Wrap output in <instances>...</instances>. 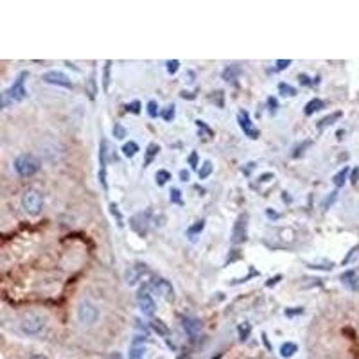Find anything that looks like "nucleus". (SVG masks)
Here are the masks:
<instances>
[{"label":"nucleus","mask_w":359,"mask_h":359,"mask_svg":"<svg viewBox=\"0 0 359 359\" xmlns=\"http://www.w3.org/2000/svg\"><path fill=\"white\" fill-rule=\"evenodd\" d=\"M45 327H47V320L38 313H25L20 320V329L27 336H40Z\"/></svg>","instance_id":"1"},{"label":"nucleus","mask_w":359,"mask_h":359,"mask_svg":"<svg viewBox=\"0 0 359 359\" xmlns=\"http://www.w3.org/2000/svg\"><path fill=\"white\" fill-rule=\"evenodd\" d=\"M15 171L18 172L20 176L23 178H29V176L36 174L40 171V160H38L34 155H20L18 158L15 160Z\"/></svg>","instance_id":"2"},{"label":"nucleus","mask_w":359,"mask_h":359,"mask_svg":"<svg viewBox=\"0 0 359 359\" xmlns=\"http://www.w3.org/2000/svg\"><path fill=\"white\" fill-rule=\"evenodd\" d=\"M22 209L29 216H38L43 209V194L36 189H29L22 196Z\"/></svg>","instance_id":"3"},{"label":"nucleus","mask_w":359,"mask_h":359,"mask_svg":"<svg viewBox=\"0 0 359 359\" xmlns=\"http://www.w3.org/2000/svg\"><path fill=\"white\" fill-rule=\"evenodd\" d=\"M27 75H29V72H20L18 78H16L15 83H13V86L6 92L11 101H23V99L27 97V88H25Z\"/></svg>","instance_id":"4"},{"label":"nucleus","mask_w":359,"mask_h":359,"mask_svg":"<svg viewBox=\"0 0 359 359\" xmlns=\"http://www.w3.org/2000/svg\"><path fill=\"white\" fill-rule=\"evenodd\" d=\"M97 316H99V311L92 302H86L85 300V302L79 303L78 318H79V322H81L83 325H92V323H95Z\"/></svg>","instance_id":"5"},{"label":"nucleus","mask_w":359,"mask_h":359,"mask_svg":"<svg viewBox=\"0 0 359 359\" xmlns=\"http://www.w3.org/2000/svg\"><path fill=\"white\" fill-rule=\"evenodd\" d=\"M246 236H248V216L246 214H241L237 217V221L234 223V228H232V241L234 244H241L246 241Z\"/></svg>","instance_id":"6"},{"label":"nucleus","mask_w":359,"mask_h":359,"mask_svg":"<svg viewBox=\"0 0 359 359\" xmlns=\"http://www.w3.org/2000/svg\"><path fill=\"white\" fill-rule=\"evenodd\" d=\"M237 120H239V126L241 130L244 131V135L246 137H250V139H259V130L251 124L250 120V113L246 112V110H241L239 113H237Z\"/></svg>","instance_id":"7"},{"label":"nucleus","mask_w":359,"mask_h":359,"mask_svg":"<svg viewBox=\"0 0 359 359\" xmlns=\"http://www.w3.org/2000/svg\"><path fill=\"white\" fill-rule=\"evenodd\" d=\"M43 81L50 83V85H58V86H65V88H74V83L68 79V75H65L63 72L58 70H49L43 74Z\"/></svg>","instance_id":"8"},{"label":"nucleus","mask_w":359,"mask_h":359,"mask_svg":"<svg viewBox=\"0 0 359 359\" xmlns=\"http://www.w3.org/2000/svg\"><path fill=\"white\" fill-rule=\"evenodd\" d=\"M147 273V266L146 264H135L131 266L126 271V282L130 286H135L139 280H142L144 275Z\"/></svg>","instance_id":"9"},{"label":"nucleus","mask_w":359,"mask_h":359,"mask_svg":"<svg viewBox=\"0 0 359 359\" xmlns=\"http://www.w3.org/2000/svg\"><path fill=\"white\" fill-rule=\"evenodd\" d=\"M139 307L144 313V316H153L155 311H157V303L151 298L149 293H140L139 295Z\"/></svg>","instance_id":"10"},{"label":"nucleus","mask_w":359,"mask_h":359,"mask_svg":"<svg viewBox=\"0 0 359 359\" xmlns=\"http://www.w3.org/2000/svg\"><path fill=\"white\" fill-rule=\"evenodd\" d=\"M153 288L157 289V291L160 293V295L164 296L167 302H172V300H174V289H172V286L169 284L167 280H164V278H158V280L153 282Z\"/></svg>","instance_id":"11"},{"label":"nucleus","mask_w":359,"mask_h":359,"mask_svg":"<svg viewBox=\"0 0 359 359\" xmlns=\"http://www.w3.org/2000/svg\"><path fill=\"white\" fill-rule=\"evenodd\" d=\"M182 325H184V329L187 330V334H191V336H198L203 329L201 320H198V318H184L182 320Z\"/></svg>","instance_id":"12"},{"label":"nucleus","mask_w":359,"mask_h":359,"mask_svg":"<svg viewBox=\"0 0 359 359\" xmlns=\"http://www.w3.org/2000/svg\"><path fill=\"white\" fill-rule=\"evenodd\" d=\"M322 108H323L322 99H311V101L305 105V110H303V112H305V115L309 117V115H313L314 112H318V110H322Z\"/></svg>","instance_id":"13"},{"label":"nucleus","mask_w":359,"mask_h":359,"mask_svg":"<svg viewBox=\"0 0 359 359\" xmlns=\"http://www.w3.org/2000/svg\"><path fill=\"white\" fill-rule=\"evenodd\" d=\"M341 117V112H334V113H330V115H327V117H323L322 120L318 122V130L320 131H323L327 126H330V124H334L338 119Z\"/></svg>","instance_id":"14"},{"label":"nucleus","mask_w":359,"mask_h":359,"mask_svg":"<svg viewBox=\"0 0 359 359\" xmlns=\"http://www.w3.org/2000/svg\"><path fill=\"white\" fill-rule=\"evenodd\" d=\"M158 151H160V146H158V144H149V146H147V151H146V162H144V167H147V165L151 164V162H153V158L157 157L158 155Z\"/></svg>","instance_id":"15"},{"label":"nucleus","mask_w":359,"mask_h":359,"mask_svg":"<svg viewBox=\"0 0 359 359\" xmlns=\"http://www.w3.org/2000/svg\"><path fill=\"white\" fill-rule=\"evenodd\" d=\"M122 153H124V157H127V158H133L135 155L139 153V146H137V142H133V140H130V142H126L122 146Z\"/></svg>","instance_id":"16"},{"label":"nucleus","mask_w":359,"mask_h":359,"mask_svg":"<svg viewBox=\"0 0 359 359\" xmlns=\"http://www.w3.org/2000/svg\"><path fill=\"white\" fill-rule=\"evenodd\" d=\"M151 327H153L155 332H158L160 336H165V338H167L169 332H171V330H169V327L165 325L164 322H160V320H153V322H151Z\"/></svg>","instance_id":"17"},{"label":"nucleus","mask_w":359,"mask_h":359,"mask_svg":"<svg viewBox=\"0 0 359 359\" xmlns=\"http://www.w3.org/2000/svg\"><path fill=\"white\" fill-rule=\"evenodd\" d=\"M144 352H146L144 345H133V347L130 348L127 359H144Z\"/></svg>","instance_id":"18"},{"label":"nucleus","mask_w":359,"mask_h":359,"mask_svg":"<svg viewBox=\"0 0 359 359\" xmlns=\"http://www.w3.org/2000/svg\"><path fill=\"white\" fill-rule=\"evenodd\" d=\"M296 350H298V347H296L295 343H291V341H288V343H284V345L280 347L282 357H293Z\"/></svg>","instance_id":"19"},{"label":"nucleus","mask_w":359,"mask_h":359,"mask_svg":"<svg viewBox=\"0 0 359 359\" xmlns=\"http://www.w3.org/2000/svg\"><path fill=\"white\" fill-rule=\"evenodd\" d=\"M241 74V68L237 67V65H230L228 68H224L223 72V79H226V81H232V79H236V75Z\"/></svg>","instance_id":"20"},{"label":"nucleus","mask_w":359,"mask_h":359,"mask_svg":"<svg viewBox=\"0 0 359 359\" xmlns=\"http://www.w3.org/2000/svg\"><path fill=\"white\" fill-rule=\"evenodd\" d=\"M347 176H348V167H343L340 172H338V174H334V178H332L334 185H336V187H343Z\"/></svg>","instance_id":"21"},{"label":"nucleus","mask_w":359,"mask_h":359,"mask_svg":"<svg viewBox=\"0 0 359 359\" xmlns=\"http://www.w3.org/2000/svg\"><path fill=\"white\" fill-rule=\"evenodd\" d=\"M278 92H280L284 97H295L296 95V90L293 88L291 85H288V83H280V85H278Z\"/></svg>","instance_id":"22"},{"label":"nucleus","mask_w":359,"mask_h":359,"mask_svg":"<svg viewBox=\"0 0 359 359\" xmlns=\"http://www.w3.org/2000/svg\"><path fill=\"white\" fill-rule=\"evenodd\" d=\"M86 92H88L90 99H94L95 94H97V85H95V75L92 74L88 79V85H86Z\"/></svg>","instance_id":"23"},{"label":"nucleus","mask_w":359,"mask_h":359,"mask_svg":"<svg viewBox=\"0 0 359 359\" xmlns=\"http://www.w3.org/2000/svg\"><path fill=\"white\" fill-rule=\"evenodd\" d=\"M155 178H157V184L158 185H165L171 179V172L169 171H164V169H160V171L155 174Z\"/></svg>","instance_id":"24"},{"label":"nucleus","mask_w":359,"mask_h":359,"mask_svg":"<svg viewBox=\"0 0 359 359\" xmlns=\"http://www.w3.org/2000/svg\"><path fill=\"white\" fill-rule=\"evenodd\" d=\"M110 70H112V61H106L105 75H102V88H105V92H108L110 88Z\"/></svg>","instance_id":"25"},{"label":"nucleus","mask_w":359,"mask_h":359,"mask_svg":"<svg viewBox=\"0 0 359 359\" xmlns=\"http://www.w3.org/2000/svg\"><path fill=\"white\" fill-rule=\"evenodd\" d=\"M355 280H357V278H355V271H347V273L341 275V282L347 284V286H350V288H355L354 286Z\"/></svg>","instance_id":"26"},{"label":"nucleus","mask_w":359,"mask_h":359,"mask_svg":"<svg viewBox=\"0 0 359 359\" xmlns=\"http://www.w3.org/2000/svg\"><path fill=\"white\" fill-rule=\"evenodd\" d=\"M237 330H239V338H241V340H248V338H250V332H251V325H250V323H241V325H239V329H237Z\"/></svg>","instance_id":"27"},{"label":"nucleus","mask_w":359,"mask_h":359,"mask_svg":"<svg viewBox=\"0 0 359 359\" xmlns=\"http://www.w3.org/2000/svg\"><path fill=\"white\" fill-rule=\"evenodd\" d=\"M210 172H212V164L210 162H205V164L201 165V169H199V179H205L207 176H210Z\"/></svg>","instance_id":"28"},{"label":"nucleus","mask_w":359,"mask_h":359,"mask_svg":"<svg viewBox=\"0 0 359 359\" xmlns=\"http://www.w3.org/2000/svg\"><path fill=\"white\" fill-rule=\"evenodd\" d=\"M162 119L167 120V122H171L172 119H174V106H167V108H164V112L160 113Z\"/></svg>","instance_id":"29"},{"label":"nucleus","mask_w":359,"mask_h":359,"mask_svg":"<svg viewBox=\"0 0 359 359\" xmlns=\"http://www.w3.org/2000/svg\"><path fill=\"white\" fill-rule=\"evenodd\" d=\"M113 137L115 139H124L126 137V127H122L120 124H115L113 126Z\"/></svg>","instance_id":"30"},{"label":"nucleus","mask_w":359,"mask_h":359,"mask_svg":"<svg viewBox=\"0 0 359 359\" xmlns=\"http://www.w3.org/2000/svg\"><path fill=\"white\" fill-rule=\"evenodd\" d=\"M284 314L288 318H293V316H298V314H303V307H291V309H286Z\"/></svg>","instance_id":"31"},{"label":"nucleus","mask_w":359,"mask_h":359,"mask_svg":"<svg viewBox=\"0 0 359 359\" xmlns=\"http://www.w3.org/2000/svg\"><path fill=\"white\" fill-rule=\"evenodd\" d=\"M357 253H359V246H354V248H352L350 251H348V255H347V257L343 259V262H341V264H343V266H347L348 262H350L352 259H354V257H355V255H357Z\"/></svg>","instance_id":"32"},{"label":"nucleus","mask_w":359,"mask_h":359,"mask_svg":"<svg viewBox=\"0 0 359 359\" xmlns=\"http://www.w3.org/2000/svg\"><path fill=\"white\" fill-rule=\"evenodd\" d=\"M336 198H338V192H336V191L330 192V194L325 198V201L322 203V207H323V209H329V205H332V203L336 201Z\"/></svg>","instance_id":"33"},{"label":"nucleus","mask_w":359,"mask_h":359,"mask_svg":"<svg viewBox=\"0 0 359 359\" xmlns=\"http://www.w3.org/2000/svg\"><path fill=\"white\" fill-rule=\"evenodd\" d=\"M178 68H179V61L178 60L167 61V72H169V74H176V72H178Z\"/></svg>","instance_id":"34"},{"label":"nucleus","mask_w":359,"mask_h":359,"mask_svg":"<svg viewBox=\"0 0 359 359\" xmlns=\"http://www.w3.org/2000/svg\"><path fill=\"white\" fill-rule=\"evenodd\" d=\"M147 113H149V117H157L158 115V105L155 101H149L147 102Z\"/></svg>","instance_id":"35"},{"label":"nucleus","mask_w":359,"mask_h":359,"mask_svg":"<svg viewBox=\"0 0 359 359\" xmlns=\"http://www.w3.org/2000/svg\"><path fill=\"white\" fill-rule=\"evenodd\" d=\"M203 228H205V221H198L194 226H191V228H189V234H191V236H194V234L201 232Z\"/></svg>","instance_id":"36"},{"label":"nucleus","mask_w":359,"mask_h":359,"mask_svg":"<svg viewBox=\"0 0 359 359\" xmlns=\"http://www.w3.org/2000/svg\"><path fill=\"white\" fill-rule=\"evenodd\" d=\"M179 194H182V192H179L178 189H172V191H171V201L182 205V196H179Z\"/></svg>","instance_id":"37"},{"label":"nucleus","mask_w":359,"mask_h":359,"mask_svg":"<svg viewBox=\"0 0 359 359\" xmlns=\"http://www.w3.org/2000/svg\"><path fill=\"white\" fill-rule=\"evenodd\" d=\"M309 146H311V140H305V142H303V146L296 147V149H295V153H293V157H295V158H298L300 155L303 153V149H305V147H309Z\"/></svg>","instance_id":"38"},{"label":"nucleus","mask_w":359,"mask_h":359,"mask_svg":"<svg viewBox=\"0 0 359 359\" xmlns=\"http://www.w3.org/2000/svg\"><path fill=\"white\" fill-rule=\"evenodd\" d=\"M127 112H131V113H140V102H139V101H133L131 105H127Z\"/></svg>","instance_id":"39"},{"label":"nucleus","mask_w":359,"mask_h":359,"mask_svg":"<svg viewBox=\"0 0 359 359\" xmlns=\"http://www.w3.org/2000/svg\"><path fill=\"white\" fill-rule=\"evenodd\" d=\"M277 68L278 70H286V68L289 67V65H291V60H277Z\"/></svg>","instance_id":"40"},{"label":"nucleus","mask_w":359,"mask_h":359,"mask_svg":"<svg viewBox=\"0 0 359 359\" xmlns=\"http://www.w3.org/2000/svg\"><path fill=\"white\" fill-rule=\"evenodd\" d=\"M350 182H352V184H357V182H359V167L352 169V172H350Z\"/></svg>","instance_id":"41"},{"label":"nucleus","mask_w":359,"mask_h":359,"mask_svg":"<svg viewBox=\"0 0 359 359\" xmlns=\"http://www.w3.org/2000/svg\"><path fill=\"white\" fill-rule=\"evenodd\" d=\"M196 124H198V126L201 127V130H205L209 137H212V130H210V127H207V126H205V122H201V120H196Z\"/></svg>","instance_id":"42"},{"label":"nucleus","mask_w":359,"mask_h":359,"mask_svg":"<svg viewBox=\"0 0 359 359\" xmlns=\"http://www.w3.org/2000/svg\"><path fill=\"white\" fill-rule=\"evenodd\" d=\"M110 209H112V214H113V216H117V219H119L120 226H122V217H120V214H119V210H117V207H115V205H112V207H110Z\"/></svg>","instance_id":"43"},{"label":"nucleus","mask_w":359,"mask_h":359,"mask_svg":"<svg viewBox=\"0 0 359 359\" xmlns=\"http://www.w3.org/2000/svg\"><path fill=\"white\" fill-rule=\"evenodd\" d=\"M268 105H269V110H277L278 102H277V99H275V97H269L268 99Z\"/></svg>","instance_id":"44"},{"label":"nucleus","mask_w":359,"mask_h":359,"mask_svg":"<svg viewBox=\"0 0 359 359\" xmlns=\"http://www.w3.org/2000/svg\"><path fill=\"white\" fill-rule=\"evenodd\" d=\"M280 275H277V277H275V278H269V280L268 282H266V286H268V288H271V286H275V284H277V282L278 280H280Z\"/></svg>","instance_id":"45"},{"label":"nucleus","mask_w":359,"mask_h":359,"mask_svg":"<svg viewBox=\"0 0 359 359\" xmlns=\"http://www.w3.org/2000/svg\"><path fill=\"white\" fill-rule=\"evenodd\" d=\"M189 162H191V165H192V167H196V165H198V155H196V153H192L191 157H189Z\"/></svg>","instance_id":"46"},{"label":"nucleus","mask_w":359,"mask_h":359,"mask_svg":"<svg viewBox=\"0 0 359 359\" xmlns=\"http://www.w3.org/2000/svg\"><path fill=\"white\" fill-rule=\"evenodd\" d=\"M300 83H302V85H311L309 78H307L305 74H302V75H300Z\"/></svg>","instance_id":"47"},{"label":"nucleus","mask_w":359,"mask_h":359,"mask_svg":"<svg viewBox=\"0 0 359 359\" xmlns=\"http://www.w3.org/2000/svg\"><path fill=\"white\" fill-rule=\"evenodd\" d=\"M179 178H182V182H187V179H189V171H182V172H179Z\"/></svg>","instance_id":"48"},{"label":"nucleus","mask_w":359,"mask_h":359,"mask_svg":"<svg viewBox=\"0 0 359 359\" xmlns=\"http://www.w3.org/2000/svg\"><path fill=\"white\" fill-rule=\"evenodd\" d=\"M268 216H269V217H278V214H277V212H271V210H268Z\"/></svg>","instance_id":"49"},{"label":"nucleus","mask_w":359,"mask_h":359,"mask_svg":"<svg viewBox=\"0 0 359 359\" xmlns=\"http://www.w3.org/2000/svg\"><path fill=\"white\" fill-rule=\"evenodd\" d=\"M31 359H47V357H45V355H40V354H36V355H33V357H31Z\"/></svg>","instance_id":"50"}]
</instances>
